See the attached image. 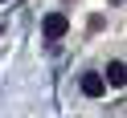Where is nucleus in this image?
Here are the masks:
<instances>
[{
	"mask_svg": "<svg viewBox=\"0 0 127 118\" xmlns=\"http://www.w3.org/2000/svg\"><path fill=\"white\" fill-rule=\"evenodd\" d=\"M41 29H45V37H49V41H58V37L70 33V17H66V12H49Z\"/></svg>",
	"mask_w": 127,
	"mask_h": 118,
	"instance_id": "nucleus-1",
	"label": "nucleus"
},
{
	"mask_svg": "<svg viewBox=\"0 0 127 118\" xmlns=\"http://www.w3.org/2000/svg\"><path fill=\"white\" fill-rule=\"evenodd\" d=\"M102 90H107V77L102 73H82V94L86 98H98Z\"/></svg>",
	"mask_w": 127,
	"mask_h": 118,
	"instance_id": "nucleus-2",
	"label": "nucleus"
},
{
	"mask_svg": "<svg viewBox=\"0 0 127 118\" xmlns=\"http://www.w3.org/2000/svg\"><path fill=\"white\" fill-rule=\"evenodd\" d=\"M123 82H127V65L111 61V65H107V85H123Z\"/></svg>",
	"mask_w": 127,
	"mask_h": 118,
	"instance_id": "nucleus-3",
	"label": "nucleus"
}]
</instances>
